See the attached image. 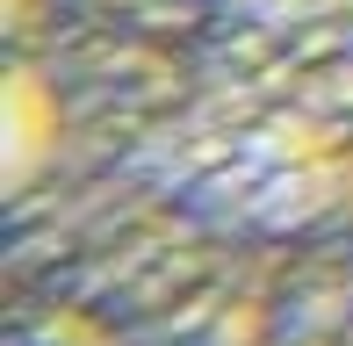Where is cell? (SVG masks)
Instances as JSON below:
<instances>
[{
	"mask_svg": "<svg viewBox=\"0 0 353 346\" xmlns=\"http://www.w3.org/2000/svg\"><path fill=\"white\" fill-rule=\"evenodd\" d=\"M223 8H245L260 22H339L353 14V0H223Z\"/></svg>",
	"mask_w": 353,
	"mask_h": 346,
	"instance_id": "obj_1",
	"label": "cell"
}]
</instances>
